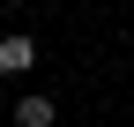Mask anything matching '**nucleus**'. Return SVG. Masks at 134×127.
Instances as JSON below:
<instances>
[{
	"instance_id": "nucleus-1",
	"label": "nucleus",
	"mask_w": 134,
	"mask_h": 127,
	"mask_svg": "<svg viewBox=\"0 0 134 127\" xmlns=\"http://www.w3.org/2000/svg\"><path fill=\"white\" fill-rule=\"evenodd\" d=\"M37 67V45L23 38V30H15V38H0V75H30Z\"/></svg>"
},
{
	"instance_id": "nucleus-2",
	"label": "nucleus",
	"mask_w": 134,
	"mask_h": 127,
	"mask_svg": "<svg viewBox=\"0 0 134 127\" xmlns=\"http://www.w3.org/2000/svg\"><path fill=\"white\" fill-rule=\"evenodd\" d=\"M15 127H52V97H23L15 105Z\"/></svg>"
}]
</instances>
